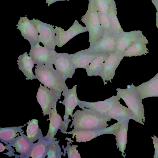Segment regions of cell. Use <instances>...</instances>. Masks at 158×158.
I'll return each instance as SVG.
<instances>
[{
    "instance_id": "obj_26",
    "label": "cell",
    "mask_w": 158,
    "mask_h": 158,
    "mask_svg": "<svg viewBox=\"0 0 158 158\" xmlns=\"http://www.w3.org/2000/svg\"><path fill=\"white\" fill-rule=\"evenodd\" d=\"M50 141L45 136L34 143L26 158H44L47 156V147Z\"/></svg>"
},
{
    "instance_id": "obj_5",
    "label": "cell",
    "mask_w": 158,
    "mask_h": 158,
    "mask_svg": "<svg viewBox=\"0 0 158 158\" xmlns=\"http://www.w3.org/2000/svg\"><path fill=\"white\" fill-rule=\"evenodd\" d=\"M61 92L49 89L40 83L36 97L42 109L44 116L49 115L52 110L56 107L57 102L60 99Z\"/></svg>"
},
{
    "instance_id": "obj_23",
    "label": "cell",
    "mask_w": 158,
    "mask_h": 158,
    "mask_svg": "<svg viewBox=\"0 0 158 158\" xmlns=\"http://www.w3.org/2000/svg\"><path fill=\"white\" fill-rule=\"evenodd\" d=\"M17 60L18 68L24 74L27 80L36 79L33 73L32 69L34 66V61L27 52L19 56Z\"/></svg>"
},
{
    "instance_id": "obj_11",
    "label": "cell",
    "mask_w": 158,
    "mask_h": 158,
    "mask_svg": "<svg viewBox=\"0 0 158 158\" xmlns=\"http://www.w3.org/2000/svg\"><path fill=\"white\" fill-rule=\"evenodd\" d=\"M121 122H118L110 127L105 128L96 130H81L73 132L72 138L75 137L76 142H86L97 137L105 134L115 135L118 131Z\"/></svg>"
},
{
    "instance_id": "obj_24",
    "label": "cell",
    "mask_w": 158,
    "mask_h": 158,
    "mask_svg": "<svg viewBox=\"0 0 158 158\" xmlns=\"http://www.w3.org/2000/svg\"><path fill=\"white\" fill-rule=\"evenodd\" d=\"M109 54L101 53L91 61L86 69L88 76H100L105 62Z\"/></svg>"
},
{
    "instance_id": "obj_35",
    "label": "cell",
    "mask_w": 158,
    "mask_h": 158,
    "mask_svg": "<svg viewBox=\"0 0 158 158\" xmlns=\"http://www.w3.org/2000/svg\"><path fill=\"white\" fill-rule=\"evenodd\" d=\"M151 1L156 9V16L158 17V0H151Z\"/></svg>"
},
{
    "instance_id": "obj_6",
    "label": "cell",
    "mask_w": 158,
    "mask_h": 158,
    "mask_svg": "<svg viewBox=\"0 0 158 158\" xmlns=\"http://www.w3.org/2000/svg\"><path fill=\"white\" fill-rule=\"evenodd\" d=\"M76 85L70 89H67L63 92L62 95L64 97L62 103L65 106V110L64 116L63 125L61 131L65 134L67 130L69 123L71 121L69 119V116L73 117V112L76 106L78 105L79 100L77 94Z\"/></svg>"
},
{
    "instance_id": "obj_29",
    "label": "cell",
    "mask_w": 158,
    "mask_h": 158,
    "mask_svg": "<svg viewBox=\"0 0 158 158\" xmlns=\"http://www.w3.org/2000/svg\"><path fill=\"white\" fill-rule=\"evenodd\" d=\"M27 124V136L31 141L34 143L43 137L41 130L39 127L38 120L35 119L31 120Z\"/></svg>"
},
{
    "instance_id": "obj_7",
    "label": "cell",
    "mask_w": 158,
    "mask_h": 158,
    "mask_svg": "<svg viewBox=\"0 0 158 158\" xmlns=\"http://www.w3.org/2000/svg\"><path fill=\"white\" fill-rule=\"evenodd\" d=\"M39 33V41L44 47L50 49H55L56 44V34L54 26L43 22L38 19L31 20Z\"/></svg>"
},
{
    "instance_id": "obj_15",
    "label": "cell",
    "mask_w": 158,
    "mask_h": 158,
    "mask_svg": "<svg viewBox=\"0 0 158 158\" xmlns=\"http://www.w3.org/2000/svg\"><path fill=\"white\" fill-rule=\"evenodd\" d=\"M16 26L22 36L28 41L31 45L39 42V31L31 20L28 19L26 15L25 17H20Z\"/></svg>"
},
{
    "instance_id": "obj_3",
    "label": "cell",
    "mask_w": 158,
    "mask_h": 158,
    "mask_svg": "<svg viewBox=\"0 0 158 158\" xmlns=\"http://www.w3.org/2000/svg\"><path fill=\"white\" fill-rule=\"evenodd\" d=\"M117 95L122 99L132 112L134 120L144 125L145 122L144 110L142 100L139 98L136 86L132 83L128 85L126 89L117 88Z\"/></svg>"
},
{
    "instance_id": "obj_33",
    "label": "cell",
    "mask_w": 158,
    "mask_h": 158,
    "mask_svg": "<svg viewBox=\"0 0 158 158\" xmlns=\"http://www.w3.org/2000/svg\"><path fill=\"white\" fill-rule=\"evenodd\" d=\"M99 12L101 24L103 30L104 32H111V24L108 15L102 13L99 11Z\"/></svg>"
},
{
    "instance_id": "obj_28",
    "label": "cell",
    "mask_w": 158,
    "mask_h": 158,
    "mask_svg": "<svg viewBox=\"0 0 158 158\" xmlns=\"http://www.w3.org/2000/svg\"><path fill=\"white\" fill-rule=\"evenodd\" d=\"M108 15L111 22L112 33L116 36L124 31L117 16V8L114 0L112 1L110 5Z\"/></svg>"
},
{
    "instance_id": "obj_31",
    "label": "cell",
    "mask_w": 158,
    "mask_h": 158,
    "mask_svg": "<svg viewBox=\"0 0 158 158\" xmlns=\"http://www.w3.org/2000/svg\"><path fill=\"white\" fill-rule=\"evenodd\" d=\"M67 140L69 142H67L66 147L64 148L62 147L64 150L63 156H64L66 153L69 158H81L80 155L78 152V150H77V148L78 147L77 145H73L71 146L69 144L71 143L72 140L71 139H68Z\"/></svg>"
},
{
    "instance_id": "obj_18",
    "label": "cell",
    "mask_w": 158,
    "mask_h": 158,
    "mask_svg": "<svg viewBox=\"0 0 158 158\" xmlns=\"http://www.w3.org/2000/svg\"><path fill=\"white\" fill-rule=\"evenodd\" d=\"M100 53L89 52L85 49L69 55L76 69L83 68L86 69L91 61Z\"/></svg>"
},
{
    "instance_id": "obj_34",
    "label": "cell",
    "mask_w": 158,
    "mask_h": 158,
    "mask_svg": "<svg viewBox=\"0 0 158 158\" xmlns=\"http://www.w3.org/2000/svg\"><path fill=\"white\" fill-rule=\"evenodd\" d=\"M155 149L153 158H158V138L156 136L151 137Z\"/></svg>"
},
{
    "instance_id": "obj_13",
    "label": "cell",
    "mask_w": 158,
    "mask_h": 158,
    "mask_svg": "<svg viewBox=\"0 0 158 158\" xmlns=\"http://www.w3.org/2000/svg\"><path fill=\"white\" fill-rule=\"evenodd\" d=\"M53 64L57 71L65 80L72 78L76 69L68 53H57Z\"/></svg>"
},
{
    "instance_id": "obj_4",
    "label": "cell",
    "mask_w": 158,
    "mask_h": 158,
    "mask_svg": "<svg viewBox=\"0 0 158 158\" xmlns=\"http://www.w3.org/2000/svg\"><path fill=\"white\" fill-rule=\"evenodd\" d=\"M89 1L88 9L81 21L84 23L89 32V42L91 47L102 38L104 31L101 25L98 10L92 1Z\"/></svg>"
},
{
    "instance_id": "obj_16",
    "label": "cell",
    "mask_w": 158,
    "mask_h": 158,
    "mask_svg": "<svg viewBox=\"0 0 158 158\" xmlns=\"http://www.w3.org/2000/svg\"><path fill=\"white\" fill-rule=\"evenodd\" d=\"M143 34L140 30L123 31L116 36L117 51L123 52Z\"/></svg>"
},
{
    "instance_id": "obj_8",
    "label": "cell",
    "mask_w": 158,
    "mask_h": 158,
    "mask_svg": "<svg viewBox=\"0 0 158 158\" xmlns=\"http://www.w3.org/2000/svg\"><path fill=\"white\" fill-rule=\"evenodd\" d=\"M38 42L31 45L29 55L34 63L37 65L48 64L53 65L57 52L55 49H50L40 45Z\"/></svg>"
},
{
    "instance_id": "obj_25",
    "label": "cell",
    "mask_w": 158,
    "mask_h": 158,
    "mask_svg": "<svg viewBox=\"0 0 158 158\" xmlns=\"http://www.w3.org/2000/svg\"><path fill=\"white\" fill-rule=\"evenodd\" d=\"M130 119H127L121 122L120 127L115 135L116 141L117 148L123 153L122 156L125 157V150L127 142V131Z\"/></svg>"
},
{
    "instance_id": "obj_30",
    "label": "cell",
    "mask_w": 158,
    "mask_h": 158,
    "mask_svg": "<svg viewBox=\"0 0 158 158\" xmlns=\"http://www.w3.org/2000/svg\"><path fill=\"white\" fill-rule=\"evenodd\" d=\"M50 141L47 147V158H60L64 153L59 144L60 140Z\"/></svg>"
},
{
    "instance_id": "obj_21",
    "label": "cell",
    "mask_w": 158,
    "mask_h": 158,
    "mask_svg": "<svg viewBox=\"0 0 158 158\" xmlns=\"http://www.w3.org/2000/svg\"><path fill=\"white\" fill-rule=\"evenodd\" d=\"M148 44V40L142 34L123 52V54L127 57L145 55L149 53L148 49L146 47Z\"/></svg>"
},
{
    "instance_id": "obj_12",
    "label": "cell",
    "mask_w": 158,
    "mask_h": 158,
    "mask_svg": "<svg viewBox=\"0 0 158 158\" xmlns=\"http://www.w3.org/2000/svg\"><path fill=\"white\" fill-rule=\"evenodd\" d=\"M85 50L94 53H114L117 51L116 36L111 32L105 31L98 41Z\"/></svg>"
},
{
    "instance_id": "obj_2",
    "label": "cell",
    "mask_w": 158,
    "mask_h": 158,
    "mask_svg": "<svg viewBox=\"0 0 158 158\" xmlns=\"http://www.w3.org/2000/svg\"><path fill=\"white\" fill-rule=\"evenodd\" d=\"M36 79L50 89L62 92L68 89L65 80L60 75L53 65L45 64L35 66Z\"/></svg>"
},
{
    "instance_id": "obj_10",
    "label": "cell",
    "mask_w": 158,
    "mask_h": 158,
    "mask_svg": "<svg viewBox=\"0 0 158 158\" xmlns=\"http://www.w3.org/2000/svg\"><path fill=\"white\" fill-rule=\"evenodd\" d=\"M124 57L123 53L117 51L109 54L105 62L100 75L104 85L107 84L109 81L112 82L111 80L115 75V70Z\"/></svg>"
},
{
    "instance_id": "obj_36",
    "label": "cell",
    "mask_w": 158,
    "mask_h": 158,
    "mask_svg": "<svg viewBox=\"0 0 158 158\" xmlns=\"http://www.w3.org/2000/svg\"><path fill=\"white\" fill-rule=\"evenodd\" d=\"M69 1L70 0H46V3L48 4V6H49L52 4L56 2L60 1Z\"/></svg>"
},
{
    "instance_id": "obj_20",
    "label": "cell",
    "mask_w": 158,
    "mask_h": 158,
    "mask_svg": "<svg viewBox=\"0 0 158 158\" xmlns=\"http://www.w3.org/2000/svg\"><path fill=\"white\" fill-rule=\"evenodd\" d=\"M49 115V124L48 130L45 138L49 141L56 140L54 137L59 129L61 130L63 121L60 116L57 113L56 107H54Z\"/></svg>"
},
{
    "instance_id": "obj_17",
    "label": "cell",
    "mask_w": 158,
    "mask_h": 158,
    "mask_svg": "<svg viewBox=\"0 0 158 158\" xmlns=\"http://www.w3.org/2000/svg\"><path fill=\"white\" fill-rule=\"evenodd\" d=\"M136 89L140 99L158 97V73L148 81L136 86Z\"/></svg>"
},
{
    "instance_id": "obj_27",
    "label": "cell",
    "mask_w": 158,
    "mask_h": 158,
    "mask_svg": "<svg viewBox=\"0 0 158 158\" xmlns=\"http://www.w3.org/2000/svg\"><path fill=\"white\" fill-rule=\"evenodd\" d=\"M23 126L18 127L0 128V140L7 145L18 136L20 132L23 131L22 129Z\"/></svg>"
},
{
    "instance_id": "obj_37",
    "label": "cell",
    "mask_w": 158,
    "mask_h": 158,
    "mask_svg": "<svg viewBox=\"0 0 158 158\" xmlns=\"http://www.w3.org/2000/svg\"><path fill=\"white\" fill-rule=\"evenodd\" d=\"M0 152H1L4 151V150L6 149L5 146H4L3 144L1 143H0Z\"/></svg>"
},
{
    "instance_id": "obj_22",
    "label": "cell",
    "mask_w": 158,
    "mask_h": 158,
    "mask_svg": "<svg viewBox=\"0 0 158 158\" xmlns=\"http://www.w3.org/2000/svg\"><path fill=\"white\" fill-rule=\"evenodd\" d=\"M104 115L119 122L128 119L134 120V119L131 110L120 103L114 106Z\"/></svg>"
},
{
    "instance_id": "obj_14",
    "label": "cell",
    "mask_w": 158,
    "mask_h": 158,
    "mask_svg": "<svg viewBox=\"0 0 158 158\" xmlns=\"http://www.w3.org/2000/svg\"><path fill=\"white\" fill-rule=\"evenodd\" d=\"M120 98L118 96L113 95L102 101L94 102H89L79 100L78 106L81 109H90L97 113L104 114L114 106L120 103Z\"/></svg>"
},
{
    "instance_id": "obj_19",
    "label": "cell",
    "mask_w": 158,
    "mask_h": 158,
    "mask_svg": "<svg viewBox=\"0 0 158 158\" xmlns=\"http://www.w3.org/2000/svg\"><path fill=\"white\" fill-rule=\"evenodd\" d=\"M19 133L20 135H19L15 138L9 144L14 147L16 152L20 154V157L26 158L34 143L24 134L23 131Z\"/></svg>"
},
{
    "instance_id": "obj_38",
    "label": "cell",
    "mask_w": 158,
    "mask_h": 158,
    "mask_svg": "<svg viewBox=\"0 0 158 158\" xmlns=\"http://www.w3.org/2000/svg\"><path fill=\"white\" fill-rule=\"evenodd\" d=\"M156 26L158 29V17L156 16Z\"/></svg>"
},
{
    "instance_id": "obj_9",
    "label": "cell",
    "mask_w": 158,
    "mask_h": 158,
    "mask_svg": "<svg viewBox=\"0 0 158 158\" xmlns=\"http://www.w3.org/2000/svg\"><path fill=\"white\" fill-rule=\"evenodd\" d=\"M56 34V46L61 48L72 38L78 35L88 31L85 27L81 25L77 20H75L69 29L65 31L60 27L56 26L55 28Z\"/></svg>"
},
{
    "instance_id": "obj_1",
    "label": "cell",
    "mask_w": 158,
    "mask_h": 158,
    "mask_svg": "<svg viewBox=\"0 0 158 158\" xmlns=\"http://www.w3.org/2000/svg\"><path fill=\"white\" fill-rule=\"evenodd\" d=\"M76 110L73 115V121L69 127L74 129L66 134L85 130H96L106 128L109 126L107 122L111 118L105 115L95 112L88 108Z\"/></svg>"
},
{
    "instance_id": "obj_32",
    "label": "cell",
    "mask_w": 158,
    "mask_h": 158,
    "mask_svg": "<svg viewBox=\"0 0 158 158\" xmlns=\"http://www.w3.org/2000/svg\"><path fill=\"white\" fill-rule=\"evenodd\" d=\"M101 13L108 15L110 5L113 0H90Z\"/></svg>"
}]
</instances>
